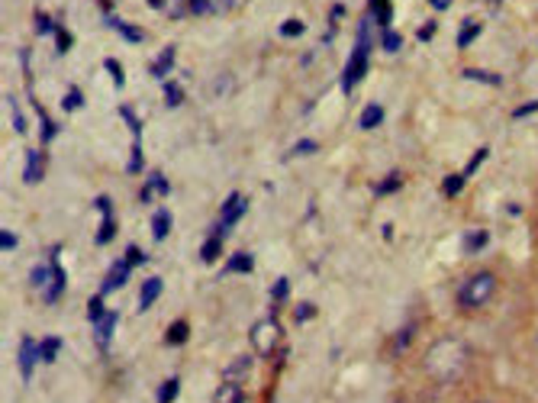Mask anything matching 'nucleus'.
Masks as SVG:
<instances>
[{"instance_id": "f257e3e1", "label": "nucleus", "mask_w": 538, "mask_h": 403, "mask_svg": "<svg viewBox=\"0 0 538 403\" xmlns=\"http://www.w3.org/2000/svg\"><path fill=\"white\" fill-rule=\"evenodd\" d=\"M471 365V349L468 342L458 336H442L426 349L422 355V368L429 374L432 381L438 384H454V381L464 378V371Z\"/></svg>"}, {"instance_id": "f03ea898", "label": "nucleus", "mask_w": 538, "mask_h": 403, "mask_svg": "<svg viewBox=\"0 0 538 403\" xmlns=\"http://www.w3.org/2000/svg\"><path fill=\"white\" fill-rule=\"evenodd\" d=\"M496 287H500V277H496L493 271H477V274L464 277L461 287H458V294H454L458 310H464V313L484 310V307L496 297Z\"/></svg>"}, {"instance_id": "7ed1b4c3", "label": "nucleus", "mask_w": 538, "mask_h": 403, "mask_svg": "<svg viewBox=\"0 0 538 403\" xmlns=\"http://www.w3.org/2000/svg\"><path fill=\"white\" fill-rule=\"evenodd\" d=\"M368 61H371V39H368V17H364L361 29H358V39H354V49H352V59L345 65L342 71V91L352 94L354 85L368 75Z\"/></svg>"}, {"instance_id": "20e7f679", "label": "nucleus", "mask_w": 538, "mask_h": 403, "mask_svg": "<svg viewBox=\"0 0 538 403\" xmlns=\"http://www.w3.org/2000/svg\"><path fill=\"white\" fill-rule=\"evenodd\" d=\"M281 323L274 316H264V319H258L252 326V332H248V342H252V349H255V355H261V358H271V355L278 352V345H281Z\"/></svg>"}, {"instance_id": "39448f33", "label": "nucleus", "mask_w": 538, "mask_h": 403, "mask_svg": "<svg viewBox=\"0 0 538 403\" xmlns=\"http://www.w3.org/2000/svg\"><path fill=\"white\" fill-rule=\"evenodd\" d=\"M245 210H248V200H245V193H229L226 197V203L219 207V223L223 226H236L239 219L245 217Z\"/></svg>"}, {"instance_id": "423d86ee", "label": "nucleus", "mask_w": 538, "mask_h": 403, "mask_svg": "<svg viewBox=\"0 0 538 403\" xmlns=\"http://www.w3.org/2000/svg\"><path fill=\"white\" fill-rule=\"evenodd\" d=\"M39 358H43V345H36L33 339H23V342H20V371H23L26 381L33 378V365Z\"/></svg>"}, {"instance_id": "0eeeda50", "label": "nucleus", "mask_w": 538, "mask_h": 403, "mask_svg": "<svg viewBox=\"0 0 538 403\" xmlns=\"http://www.w3.org/2000/svg\"><path fill=\"white\" fill-rule=\"evenodd\" d=\"M129 271H133V265H129L126 258H123V261H117V265H113V268L107 271V277H103V287H100V294H110V291H119V287L126 284Z\"/></svg>"}, {"instance_id": "6e6552de", "label": "nucleus", "mask_w": 538, "mask_h": 403, "mask_svg": "<svg viewBox=\"0 0 538 403\" xmlns=\"http://www.w3.org/2000/svg\"><path fill=\"white\" fill-rule=\"evenodd\" d=\"M248 374H252V358H248V355H239L232 365L223 368V381H229V384H242Z\"/></svg>"}, {"instance_id": "1a4fd4ad", "label": "nucleus", "mask_w": 538, "mask_h": 403, "mask_svg": "<svg viewBox=\"0 0 538 403\" xmlns=\"http://www.w3.org/2000/svg\"><path fill=\"white\" fill-rule=\"evenodd\" d=\"M43 165H45V159H43V152H26V168H23V181L26 184H36V181H43Z\"/></svg>"}, {"instance_id": "9d476101", "label": "nucleus", "mask_w": 538, "mask_h": 403, "mask_svg": "<svg viewBox=\"0 0 538 403\" xmlns=\"http://www.w3.org/2000/svg\"><path fill=\"white\" fill-rule=\"evenodd\" d=\"M161 277H145L142 281V291H139V310H149L151 303L161 297Z\"/></svg>"}, {"instance_id": "9b49d317", "label": "nucleus", "mask_w": 538, "mask_h": 403, "mask_svg": "<svg viewBox=\"0 0 538 403\" xmlns=\"http://www.w3.org/2000/svg\"><path fill=\"white\" fill-rule=\"evenodd\" d=\"M107 26H110V29H117V33L123 36L126 43H142V39H145V33H142V29H139V26H129V23H123V20H119V17H107Z\"/></svg>"}, {"instance_id": "f8f14e48", "label": "nucleus", "mask_w": 538, "mask_h": 403, "mask_svg": "<svg viewBox=\"0 0 538 403\" xmlns=\"http://www.w3.org/2000/svg\"><path fill=\"white\" fill-rule=\"evenodd\" d=\"M213 403H245L242 384H229V381H223V384L216 387V394H213Z\"/></svg>"}, {"instance_id": "ddd939ff", "label": "nucleus", "mask_w": 538, "mask_h": 403, "mask_svg": "<svg viewBox=\"0 0 538 403\" xmlns=\"http://www.w3.org/2000/svg\"><path fill=\"white\" fill-rule=\"evenodd\" d=\"M117 313L110 310V313H103L100 319H97V345H100V349H107L110 345V339H113V326H117Z\"/></svg>"}, {"instance_id": "4468645a", "label": "nucleus", "mask_w": 538, "mask_h": 403, "mask_svg": "<svg viewBox=\"0 0 538 403\" xmlns=\"http://www.w3.org/2000/svg\"><path fill=\"white\" fill-rule=\"evenodd\" d=\"M52 265H55V274H52V284H49V291H45V303H55L61 294H65V268H61L59 261L52 258Z\"/></svg>"}, {"instance_id": "2eb2a0df", "label": "nucleus", "mask_w": 538, "mask_h": 403, "mask_svg": "<svg viewBox=\"0 0 538 403\" xmlns=\"http://www.w3.org/2000/svg\"><path fill=\"white\" fill-rule=\"evenodd\" d=\"M52 274H55V265H36L33 268V274H29V281H33V287L39 291V294H45L49 291V284H52Z\"/></svg>"}, {"instance_id": "dca6fc26", "label": "nucleus", "mask_w": 538, "mask_h": 403, "mask_svg": "<svg viewBox=\"0 0 538 403\" xmlns=\"http://www.w3.org/2000/svg\"><path fill=\"white\" fill-rule=\"evenodd\" d=\"M168 233H171V210L161 207V210H155V217H151V235L161 242V239H168Z\"/></svg>"}, {"instance_id": "f3484780", "label": "nucleus", "mask_w": 538, "mask_h": 403, "mask_svg": "<svg viewBox=\"0 0 538 403\" xmlns=\"http://www.w3.org/2000/svg\"><path fill=\"white\" fill-rule=\"evenodd\" d=\"M468 81H477V85H490V87H500L503 85V78L493 75V71H484V68H464L461 71Z\"/></svg>"}, {"instance_id": "a211bd4d", "label": "nucleus", "mask_w": 538, "mask_h": 403, "mask_svg": "<svg viewBox=\"0 0 538 403\" xmlns=\"http://www.w3.org/2000/svg\"><path fill=\"white\" fill-rule=\"evenodd\" d=\"M358 123H361V129H378L380 123H384V107H380V103H368V107L361 110V119H358Z\"/></svg>"}, {"instance_id": "6ab92c4d", "label": "nucleus", "mask_w": 538, "mask_h": 403, "mask_svg": "<svg viewBox=\"0 0 538 403\" xmlns=\"http://www.w3.org/2000/svg\"><path fill=\"white\" fill-rule=\"evenodd\" d=\"M171 65H174V45H168V49L158 55V61L151 65V75L158 78V81H165V78H168V71H171Z\"/></svg>"}, {"instance_id": "aec40b11", "label": "nucleus", "mask_w": 538, "mask_h": 403, "mask_svg": "<svg viewBox=\"0 0 538 403\" xmlns=\"http://www.w3.org/2000/svg\"><path fill=\"white\" fill-rule=\"evenodd\" d=\"M477 36H480V23H474V20H464L461 33H458V49H468V45H471Z\"/></svg>"}, {"instance_id": "412c9836", "label": "nucleus", "mask_w": 538, "mask_h": 403, "mask_svg": "<svg viewBox=\"0 0 538 403\" xmlns=\"http://www.w3.org/2000/svg\"><path fill=\"white\" fill-rule=\"evenodd\" d=\"M252 268H255V258L248 252H236L232 258H229V265H226V271H242V274H248Z\"/></svg>"}, {"instance_id": "4be33fe9", "label": "nucleus", "mask_w": 538, "mask_h": 403, "mask_svg": "<svg viewBox=\"0 0 538 403\" xmlns=\"http://www.w3.org/2000/svg\"><path fill=\"white\" fill-rule=\"evenodd\" d=\"M484 245H487V233H484V229H474V233L464 235V252H468V255L480 252Z\"/></svg>"}, {"instance_id": "5701e85b", "label": "nucleus", "mask_w": 538, "mask_h": 403, "mask_svg": "<svg viewBox=\"0 0 538 403\" xmlns=\"http://www.w3.org/2000/svg\"><path fill=\"white\" fill-rule=\"evenodd\" d=\"M187 332H190V326H187L184 319L171 323V329H168V345H184V342H187Z\"/></svg>"}, {"instance_id": "b1692460", "label": "nucleus", "mask_w": 538, "mask_h": 403, "mask_svg": "<svg viewBox=\"0 0 538 403\" xmlns=\"http://www.w3.org/2000/svg\"><path fill=\"white\" fill-rule=\"evenodd\" d=\"M380 45H384V52H400V45H403V36L394 33V29H384V36H380Z\"/></svg>"}, {"instance_id": "393cba45", "label": "nucleus", "mask_w": 538, "mask_h": 403, "mask_svg": "<svg viewBox=\"0 0 538 403\" xmlns=\"http://www.w3.org/2000/svg\"><path fill=\"white\" fill-rule=\"evenodd\" d=\"M219 242H223L219 235H210V239H207V245H203V252H200V258L207 261V265L219 258Z\"/></svg>"}, {"instance_id": "a878e982", "label": "nucleus", "mask_w": 538, "mask_h": 403, "mask_svg": "<svg viewBox=\"0 0 538 403\" xmlns=\"http://www.w3.org/2000/svg\"><path fill=\"white\" fill-rule=\"evenodd\" d=\"M177 387H181V381L177 378H171V381H165L161 384V390H158V403H171L177 397Z\"/></svg>"}, {"instance_id": "bb28decb", "label": "nucleus", "mask_w": 538, "mask_h": 403, "mask_svg": "<svg viewBox=\"0 0 538 403\" xmlns=\"http://www.w3.org/2000/svg\"><path fill=\"white\" fill-rule=\"evenodd\" d=\"M400 184H403V177H400V175H387L378 187H374V193H380V197H384V193H390V191H400Z\"/></svg>"}, {"instance_id": "cd10ccee", "label": "nucleus", "mask_w": 538, "mask_h": 403, "mask_svg": "<svg viewBox=\"0 0 538 403\" xmlns=\"http://www.w3.org/2000/svg\"><path fill=\"white\" fill-rule=\"evenodd\" d=\"M113 235H117V223H113V217H103V226L97 233V245H107Z\"/></svg>"}, {"instance_id": "c85d7f7f", "label": "nucleus", "mask_w": 538, "mask_h": 403, "mask_svg": "<svg viewBox=\"0 0 538 403\" xmlns=\"http://www.w3.org/2000/svg\"><path fill=\"white\" fill-rule=\"evenodd\" d=\"M464 181H468L464 175H448V177H445V184H442V191H445L448 197H454V193H461Z\"/></svg>"}, {"instance_id": "c756f323", "label": "nucleus", "mask_w": 538, "mask_h": 403, "mask_svg": "<svg viewBox=\"0 0 538 403\" xmlns=\"http://www.w3.org/2000/svg\"><path fill=\"white\" fill-rule=\"evenodd\" d=\"M59 349H61V339H55V336L45 339L43 342V361H55L59 358Z\"/></svg>"}, {"instance_id": "7c9ffc66", "label": "nucleus", "mask_w": 538, "mask_h": 403, "mask_svg": "<svg viewBox=\"0 0 538 403\" xmlns=\"http://www.w3.org/2000/svg\"><path fill=\"white\" fill-rule=\"evenodd\" d=\"M165 97H168V107H181V101H184V94L174 81H165Z\"/></svg>"}, {"instance_id": "2f4dec72", "label": "nucleus", "mask_w": 538, "mask_h": 403, "mask_svg": "<svg viewBox=\"0 0 538 403\" xmlns=\"http://www.w3.org/2000/svg\"><path fill=\"white\" fill-rule=\"evenodd\" d=\"M103 68H107L110 75H113V85H117V87L126 85V78H123V68H119L117 59H107V61H103Z\"/></svg>"}, {"instance_id": "473e14b6", "label": "nucleus", "mask_w": 538, "mask_h": 403, "mask_svg": "<svg viewBox=\"0 0 538 403\" xmlns=\"http://www.w3.org/2000/svg\"><path fill=\"white\" fill-rule=\"evenodd\" d=\"M59 29V23H52L45 13H36V33L39 36H49V33H55Z\"/></svg>"}, {"instance_id": "72a5a7b5", "label": "nucleus", "mask_w": 538, "mask_h": 403, "mask_svg": "<svg viewBox=\"0 0 538 403\" xmlns=\"http://www.w3.org/2000/svg\"><path fill=\"white\" fill-rule=\"evenodd\" d=\"M487 155H490V149H487V145H484V149H477V155H474V159H471V161H468V168H464V171H461V175H464V177H471V175H474V171H477V168H480V161L487 159Z\"/></svg>"}, {"instance_id": "f704fd0d", "label": "nucleus", "mask_w": 538, "mask_h": 403, "mask_svg": "<svg viewBox=\"0 0 538 403\" xmlns=\"http://www.w3.org/2000/svg\"><path fill=\"white\" fill-rule=\"evenodd\" d=\"M142 165H145V161H142V145H139V139H135V145H133V159H129L126 168L133 171V175H139V171H142Z\"/></svg>"}, {"instance_id": "c9c22d12", "label": "nucleus", "mask_w": 538, "mask_h": 403, "mask_svg": "<svg viewBox=\"0 0 538 403\" xmlns=\"http://www.w3.org/2000/svg\"><path fill=\"white\" fill-rule=\"evenodd\" d=\"M36 110H39V119H43V142H52V139H55V123L45 117L43 107H36Z\"/></svg>"}, {"instance_id": "e433bc0d", "label": "nucleus", "mask_w": 538, "mask_h": 403, "mask_svg": "<svg viewBox=\"0 0 538 403\" xmlns=\"http://www.w3.org/2000/svg\"><path fill=\"white\" fill-rule=\"evenodd\" d=\"M165 10H168L171 17H184L187 10H190V3L187 0H165Z\"/></svg>"}, {"instance_id": "4c0bfd02", "label": "nucleus", "mask_w": 538, "mask_h": 403, "mask_svg": "<svg viewBox=\"0 0 538 403\" xmlns=\"http://www.w3.org/2000/svg\"><path fill=\"white\" fill-rule=\"evenodd\" d=\"M313 152H320V145L313 142V139H300V142L290 149V155H313Z\"/></svg>"}, {"instance_id": "58836bf2", "label": "nucleus", "mask_w": 538, "mask_h": 403, "mask_svg": "<svg viewBox=\"0 0 538 403\" xmlns=\"http://www.w3.org/2000/svg\"><path fill=\"white\" fill-rule=\"evenodd\" d=\"M61 107H65V110H77V107H84V97H81V91H77V87H71Z\"/></svg>"}, {"instance_id": "ea45409f", "label": "nucleus", "mask_w": 538, "mask_h": 403, "mask_svg": "<svg viewBox=\"0 0 538 403\" xmlns=\"http://www.w3.org/2000/svg\"><path fill=\"white\" fill-rule=\"evenodd\" d=\"M119 113H123V119H126V123H129V129H133V135H135V139H139V133H142V123H139V117H135V113H133V110H129V107H123V110H119Z\"/></svg>"}, {"instance_id": "a19ab883", "label": "nucleus", "mask_w": 538, "mask_h": 403, "mask_svg": "<svg viewBox=\"0 0 538 403\" xmlns=\"http://www.w3.org/2000/svg\"><path fill=\"white\" fill-rule=\"evenodd\" d=\"M303 29H306V26H303L300 20H287V23H281V36H303Z\"/></svg>"}, {"instance_id": "79ce46f5", "label": "nucleus", "mask_w": 538, "mask_h": 403, "mask_svg": "<svg viewBox=\"0 0 538 403\" xmlns=\"http://www.w3.org/2000/svg\"><path fill=\"white\" fill-rule=\"evenodd\" d=\"M55 43H59V55H65V52L71 49V36H68L65 26H59V29H55Z\"/></svg>"}, {"instance_id": "37998d69", "label": "nucleus", "mask_w": 538, "mask_h": 403, "mask_svg": "<svg viewBox=\"0 0 538 403\" xmlns=\"http://www.w3.org/2000/svg\"><path fill=\"white\" fill-rule=\"evenodd\" d=\"M87 316H91L94 323H97V319L103 316V294H97L91 303H87Z\"/></svg>"}, {"instance_id": "c03bdc74", "label": "nucleus", "mask_w": 538, "mask_h": 403, "mask_svg": "<svg viewBox=\"0 0 538 403\" xmlns=\"http://www.w3.org/2000/svg\"><path fill=\"white\" fill-rule=\"evenodd\" d=\"M7 107H10V113H13V129H17V133H26V123H23V117H20L17 101H13V97H7Z\"/></svg>"}, {"instance_id": "a18cd8bd", "label": "nucleus", "mask_w": 538, "mask_h": 403, "mask_svg": "<svg viewBox=\"0 0 538 403\" xmlns=\"http://www.w3.org/2000/svg\"><path fill=\"white\" fill-rule=\"evenodd\" d=\"M149 187H151V191H158L161 197H165V193L171 191V187H168V181H165L161 175H151V177H149Z\"/></svg>"}, {"instance_id": "49530a36", "label": "nucleus", "mask_w": 538, "mask_h": 403, "mask_svg": "<svg viewBox=\"0 0 538 403\" xmlns=\"http://www.w3.org/2000/svg\"><path fill=\"white\" fill-rule=\"evenodd\" d=\"M532 113H538V101L525 103V107H516L513 110V119H522V117H532Z\"/></svg>"}, {"instance_id": "de8ad7c7", "label": "nucleus", "mask_w": 538, "mask_h": 403, "mask_svg": "<svg viewBox=\"0 0 538 403\" xmlns=\"http://www.w3.org/2000/svg\"><path fill=\"white\" fill-rule=\"evenodd\" d=\"M0 249H3V252H10V249H17V235L3 229V233H0Z\"/></svg>"}, {"instance_id": "09e8293b", "label": "nucleus", "mask_w": 538, "mask_h": 403, "mask_svg": "<svg viewBox=\"0 0 538 403\" xmlns=\"http://www.w3.org/2000/svg\"><path fill=\"white\" fill-rule=\"evenodd\" d=\"M187 3H190V13H197V17L210 13V0H187Z\"/></svg>"}, {"instance_id": "8fccbe9b", "label": "nucleus", "mask_w": 538, "mask_h": 403, "mask_svg": "<svg viewBox=\"0 0 538 403\" xmlns=\"http://www.w3.org/2000/svg\"><path fill=\"white\" fill-rule=\"evenodd\" d=\"M287 291H290V281H287V277H281L278 284H274V291H271V294H274V300H284Z\"/></svg>"}, {"instance_id": "3c124183", "label": "nucleus", "mask_w": 538, "mask_h": 403, "mask_svg": "<svg viewBox=\"0 0 538 403\" xmlns=\"http://www.w3.org/2000/svg\"><path fill=\"white\" fill-rule=\"evenodd\" d=\"M126 261H129V265H142V261H145L142 249H135V245H129V249H126Z\"/></svg>"}, {"instance_id": "603ef678", "label": "nucleus", "mask_w": 538, "mask_h": 403, "mask_svg": "<svg viewBox=\"0 0 538 403\" xmlns=\"http://www.w3.org/2000/svg\"><path fill=\"white\" fill-rule=\"evenodd\" d=\"M313 313H316V307H313V303H300V307H297V319H300V323H306Z\"/></svg>"}, {"instance_id": "864d4df0", "label": "nucleus", "mask_w": 538, "mask_h": 403, "mask_svg": "<svg viewBox=\"0 0 538 403\" xmlns=\"http://www.w3.org/2000/svg\"><path fill=\"white\" fill-rule=\"evenodd\" d=\"M236 0H210V13H226Z\"/></svg>"}, {"instance_id": "5fc2aeb1", "label": "nucleus", "mask_w": 538, "mask_h": 403, "mask_svg": "<svg viewBox=\"0 0 538 403\" xmlns=\"http://www.w3.org/2000/svg\"><path fill=\"white\" fill-rule=\"evenodd\" d=\"M432 3V10H448L451 7V0H429Z\"/></svg>"}, {"instance_id": "6e6d98bb", "label": "nucleus", "mask_w": 538, "mask_h": 403, "mask_svg": "<svg viewBox=\"0 0 538 403\" xmlns=\"http://www.w3.org/2000/svg\"><path fill=\"white\" fill-rule=\"evenodd\" d=\"M432 33H435V26H426V29L419 33V39H432Z\"/></svg>"}, {"instance_id": "4d7b16f0", "label": "nucleus", "mask_w": 538, "mask_h": 403, "mask_svg": "<svg viewBox=\"0 0 538 403\" xmlns=\"http://www.w3.org/2000/svg\"><path fill=\"white\" fill-rule=\"evenodd\" d=\"M149 7H155V10H165V0H149Z\"/></svg>"}, {"instance_id": "13d9d810", "label": "nucleus", "mask_w": 538, "mask_h": 403, "mask_svg": "<svg viewBox=\"0 0 538 403\" xmlns=\"http://www.w3.org/2000/svg\"><path fill=\"white\" fill-rule=\"evenodd\" d=\"M535 352H538V332H535Z\"/></svg>"}, {"instance_id": "bf43d9fd", "label": "nucleus", "mask_w": 538, "mask_h": 403, "mask_svg": "<svg viewBox=\"0 0 538 403\" xmlns=\"http://www.w3.org/2000/svg\"><path fill=\"white\" fill-rule=\"evenodd\" d=\"M480 403H484V400H480Z\"/></svg>"}]
</instances>
